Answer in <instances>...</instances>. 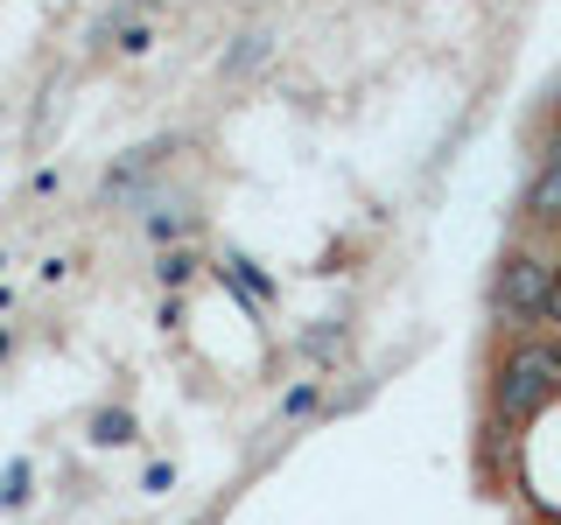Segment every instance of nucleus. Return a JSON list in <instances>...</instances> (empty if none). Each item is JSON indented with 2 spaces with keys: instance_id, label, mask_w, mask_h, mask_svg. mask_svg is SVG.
Here are the masks:
<instances>
[{
  "instance_id": "9b49d317",
  "label": "nucleus",
  "mask_w": 561,
  "mask_h": 525,
  "mask_svg": "<svg viewBox=\"0 0 561 525\" xmlns=\"http://www.w3.org/2000/svg\"><path fill=\"white\" fill-rule=\"evenodd\" d=\"M113 43H119V57H140V49L154 43V28H148V22H134V28H119Z\"/></svg>"
},
{
  "instance_id": "1a4fd4ad",
  "label": "nucleus",
  "mask_w": 561,
  "mask_h": 525,
  "mask_svg": "<svg viewBox=\"0 0 561 525\" xmlns=\"http://www.w3.org/2000/svg\"><path fill=\"white\" fill-rule=\"evenodd\" d=\"M190 273H197V253H183V245H175V253H162V280H169V288H183Z\"/></svg>"
},
{
  "instance_id": "20e7f679",
  "label": "nucleus",
  "mask_w": 561,
  "mask_h": 525,
  "mask_svg": "<svg viewBox=\"0 0 561 525\" xmlns=\"http://www.w3.org/2000/svg\"><path fill=\"white\" fill-rule=\"evenodd\" d=\"M218 273L232 280L245 302H267V294H274V280H267V273H253V259H239V253H232V259H218Z\"/></svg>"
},
{
  "instance_id": "f257e3e1",
  "label": "nucleus",
  "mask_w": 561,
  "mask_h": 525,
  "mask_svg": "<svg viewBox=\"0 0 561 525\" xmlns=\"http://www.w3.org/2000/svg\"><path fill=\"white\" fill-rule=\"evenodd\" d=\"M561 407V337L534 329V337H513L491 350L484 372V420L505 434L540 428V413Z\"/></svg>"
},
{
  "instance_id": "6e6552de",
  "label": "nucleus",
  "mask_w": 561,
  "mask_h": 525,
  "mask_svg": "<svg viewBox=\"0 0 561 525\" xmlns=\"http://www.w3.org/2000/svg\"><path fill=\"white\" fill-rule=\"evenodd\" d=\"M540 148H561V92L548 98V113H540V127H534V154Z\"/></svg>"
},
{
  "instance_id": "39448f33",
  "label": "nucleus",
  "mask_w": 561,
  "mask_h": 525,
  "mask_svg": "<svg viewBox=\"0 0 561 525\" xmlns=\"http://www.w3.org/2000/svg\"><path fill=\"white\" fill-rule=\"evenodd\" d=\"M190 224H197V218H190V203H154L148 210V238H183Z\"/></svg>"
},
{
  "instance_id": "f03ea898",
  "label": "nucleus",
  "mask_w": 561,
  "mask_h": 525,
  "mask_svg": "<svg viewBox=\"0 0 561 525\" xmlns=\"http://www.w3.org/2000/svg\"><path fill=\"white\" fill-rule=\"evenodd\" d=\"M561 288V245L548 238H519L499 253V267L484 280V315H491V337L513 343V337H534L548 323V302Z\"/></svg>"
},
{
  "instance_id": "0eeeda50",
  "label": "nucleus",
  "mask_w": 561,
  "mask_h": 525,
  "mask_svg": "<svg viewBox=\"0 0 561 525\" xmlns=\"http://www.w3.org/2000/svg\"><path fill=\"white\" fill-rule=\"evenodd\" d=\"M92 442H105V448H113V442H134V420L127 413H99L92 420Z\"/></svg>"
},
{
  "instance_id": "7ed1b4c3",
  "label": "nucleus",
  "mask_w": 561,
  "mask_h": 525,
  "mask_svg": "<svg viewBox=\"0 0 561 525\" xmlns=\"http://www.w3.org/2000/svg\"><path fill=\"white\" fill-rule=\"evenodd\" d=\"M519 224H526V238L561 245V148L534 154V175H526V189H519Z\"/></svg>"
},
{
  "instance_id": "f8f14e48",
  "label": "nucleus",
  "mask_w": 561,
  "mask_h": 525,
  "mask_svg": "<svg viewBox=\"0 0 561 525\" xmlns=\"http://www.w3.org/2000/svg\"><path fill=\"white\" fill-rule=\"evenodd\" d=\"M534 525H561V512H540V518H534Z\"/></svg>"
},
{
  "instance_id": "423d86ee",
  "label": "nucleus",
  "mask_w": 561,
  "mask_h": 525,
  "mask_svg": "<svg viewBox=\"0 0 561 525\" xmlns=\"http://www.w3.org/2000/svg\"><path fill=\"white\" fill-rule=\"evenodd\" d=\"M260 57H267V28H253V35H239V49L225 57V70H253Z\"/></svg>"
},
{
  "instance_id": "9d476101",
  "label": "nucleus",
  "mask_w": 561,
  "mask_h": 525,
  "mask_svg": "<svg viewBox=\"0 0 561 525\" xmlns=\"http://www.w3.org/2000/svg\"><path fill=\"white\" fill-rule=\"evenodd\" d=\"M316 393H323V385H316V378H302V385H295V393H288V399H280V420H295V413H309V407H316Z\"/></svg>"
}]
</instances>
